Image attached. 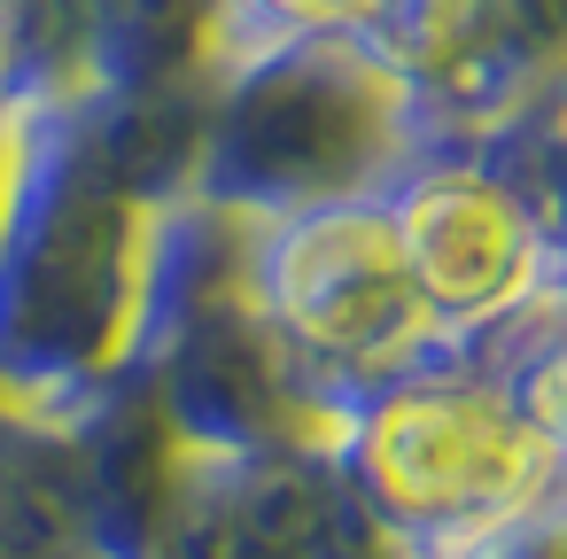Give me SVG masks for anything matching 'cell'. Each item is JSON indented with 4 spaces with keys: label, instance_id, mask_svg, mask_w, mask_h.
<instances>
[{
    "label": "cell",
    "instance_id": "obj_1",
    "mask_svg": "<svg viewBox=\"0 0 567 559\" xmlns=\"http://www.w3.org/2000/svg\"><path fill=\"white\" fill-rule=\"evenodd\" d=\"M373 489L396 497V513L420 520H513L520 489H536L544 427L513 412V396L489 389H404L365 427Z\"/></svg>",
    "mask_w": 567,
    "mask_h": 559
},
{
    "label": "cell",
    "instance_id": "obj_2",
    "mask_svg": "<svg viewBox=\"0 0 567 559\" xmlns=\"http://www.w3.org/2000/svg\"><path fill=\"white\" fill-rule=\"evenodd\" d=\"M265 280L280 327L334 365H381L427 327L389 210H311L280 234Z\"/></svg>",
    "mask_w": 567,
    "mask_h": 559
},
{
    "label": "cell",
    "instance_id": "obj_3",
    "mask_svg": "<svg viewBox=\"0 0 567 559\" xmlns=\"http://www.w3.org/2000/svg\"><path fill=\"white\" fill-rule=\"evenodd\" d=\"M389 226H396V249H404V272H412L420 303L443 311V319H489L528 288L536 226H528L520 195L482 179V172L420 179L412 203Z\"/></svg>",
    "mask_w": 567,
    "mask_h": 559
},
{
    "label": "cell",
    "instance_id": "obj_4",
    "mask_svg": "<svg viewBox=\"0 0 567 559\" xmlns=\"http://www.w3.org/2000/svg\"><path fill=\"white\" fill-rule=\"evenodd\" d=\"M365 117L373 102L350 94V79L334 63H280L226 125V164L249 172V187L265 179L272 195H319L334 179H350L358 148H365Z\"/></svg>",
    "mask_w": 567,
    "mask_h": 559
},
{
    "label": "cell",
    "instance_id": "obj_5",
    "mask_svg": "<svg viewBox=\"0 0 567 559\" xmlns=\"http://www.w3.org/2000/svg\"><path fill=\"white\" fill-rule=\"evenodd\" d=\"M272 9H288L296 24H342V17H365L373 0H272Z\"/></svg>",
    "mask_w": 567,
    "mask_h": 559
},
{
    "label": "cell",
    "instance_id": "obj_6",
    "mask_svg": "<svg viewBox=\"0 0 567 559\" xmlns=\"http://www.w3.org/2000/svg\"><path fill=\"white\" fill-rule=\"evenodd\" d=\"M9 63H17V40H9V17H0V94H9Z\"/></svg>",
    "mask_w": 567,
    "mask_h": 559
}]
</instances>
